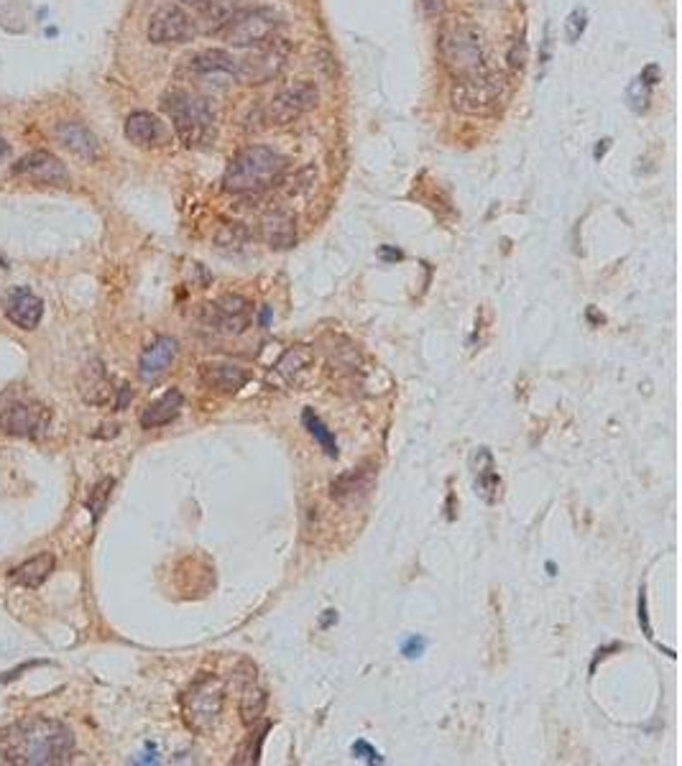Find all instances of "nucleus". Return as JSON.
<instances>
[{
  "instance_id": "32",
  "label": "nucleus",
  "mask_w": 682,
  "mask_h": 766,
  "mask_svg": "<svg viewBox=\"0 0 682 766\" xmlns=\"http://www.w3.org/2000/svg\"><path fill=\"white\" fill-rule=\"evenodd\" d=\"M652 92V85H647L641 77H637L634 82H632V88H629V103H632V108L637 110V112H644V110L649 108V95Z\"/></svg>"
},
{
  "instance_id": "20",
  "label": "nucleus",
  "mask_w": 682,
  "mask_h": 766,
  "mask_svg": "<svg viewBox=\"0 0 682 766\" xmlns=\"http://www.w3.org/2000/svg\"><path fill=\"white\" fill-rule=\"evenodd\" d=\"M176 351H179V345H176L174 337H169V335L156 337L154 343L141 352V360H138L141 378L149 381V383H154L156 378H161L176 358Z\"/></svg>"
},
{
  "instance_id": "2",
  "label": "nucleus",
  "mask_w": 682,
  "mask_h": 766,
  "mask_svg": "<svg viewBox=\"0 0 682 766\" xmlns=\"http://www.w3.org/2000/svg\"><path fill=\"white\" fill-rule=\"evenodd\" d=\"M289 159L271 146H248L238 151L222 176L225 192L233 195H259L276 187L286 174Z\"/></svg>"
},
{
  "instance_id": "5",
  "label": "nucleus",
  "mask_w": 682,
  "mask_h": 766,
  "mask_svg": "<svg viewBox=\"0 0 682 766\" xmlns=\"http://www.w3.org/2000/svg\"><path fill=\"white\" fill-rule=\"evenodd\" d=\"M440 54L453 77L470 74L485 66L484 34L468 21H450L440 31Z\"/></svg>"
},
{
  "instance_id": "16",
  "label": "nucleus",
  "mask_w": 682,
  "mask_h": 766,
  "mask_svg": "<svg viewBox=\"0 0 682 766\" xmlns=\"http://www.w3.org/2000/svg\"><path fill=\"white\" fill-rule=\"evenodd\" d=\"M126 138L138 149H159V146H167L169 131L154 112L138 110V112H131L126 120Z\"/></svg>"
},
{
  "instance_id": "38",
  "label": "nucleus",
  "mask_w": 682,
  "mask_h": 766,
  "mask_svg": "<svg viewBox=\"0 0 682 766\" xmlns=\"http://www.w3.org/2000/svg\"><path fill=\"white\" fill-rule=\"evenodd\" d=\"M419 5L427 16H442L447 11V0H419Z\"/></svg>"
},
{
  "instance_id": "4",
  "label": "nucleus",
  "mask_w": 682,
  "mask_h": 766,
  "mask_svg": "<svg viewBox=\"0 0 682 766\" xmlns=\"http://www.w3.org/2000/svg\"><path fill=\"white\" fill-rule=\"evenodd\" d=\"M507 97V77L504 72L481 66L470 74L455 77L450 89V105L470 118H488L504 105Z\"/></svg>"
},
{
  "instance_id": "7",
  "label": "nucleus",
  "mask_w": 682,
  "mask_h": 766,
  "mask_svg": "<svg viewBox=\"0 0 682 766\" xmlns=\"http://www.w3.org/2000/svg\"><path fill=\"white\" fill-rule=\"evenodd\" d=\"M320 100V92L317 88L307 82V80H299L289 88L279 89L264 108H261V120H264L268 128H286L291 123H297L302 115H307L309 110H314Z\"/></svg>"
},
{
  "instance_id": "31",
  "label": "nucleus",
  "mask_w": 682,
  "mask_h": 766,
  "mask_svg": "<svg viewBox=\"0 0 682 766\" xmlns=\"http://www.w3.org/2000/svg\"><path fill=\"white\" fill-rule=\"evenodd\" d=\"M266 731H268V723H264L261 733L256 736V744H253V736H248L245 748H241V754H238L236 764H256V762H259V754H261V744H264Z\"/></svg>"
},
{
  "instance_id": "29",
  "label": "nucleus",
  "mask_w": 682,
  "mask_h": 766,
  "mask_svg": "<svg viewBox=\"0 0 682 766\" xmlns=\"http://www.w3.org/2000/svg\"><path fill=\"white\" fill-rule=\"evenodd\" d=\"M302 422H305V427H307V432L312 435V437L320 442V447L325 450V455L328 458H337V442H335V437H332V432L325 427V422L320 419V416L314 414L312 409H305V414H302Z\"/></svg>"
},
{
  "instance_id": "24",
  "label": "nucleus",
  "mask_w": 682,
  "mask_h": 766,
  "mask_svg": "<svg viewBox=\"0 0 682 766\" xmlns=\"http://www.w3.org/2000/svg\"><path fill=\"white\" fill-rule=\"evenodd\" d=\"M54 565H57L54 554H51V552H42V554L26 560V562L19 565V568L11 569L8 577H11L13 585H21V588H39L42 583H46V577L54 572Z\"/></svg>"
},
{
  "instance_id": "43",
  "label": "nucleus",
  "mask_w": 682,
  "mask_h": 766,
  "mask_svg": "<svg viewBox=\"0 0 682 766\" xmlns=\"http://www.w3.org/2000/svg\"><path fill=\"white\" fill-rule=\"evenodd\" d=\"M268 320H271V309L266 306L264 312H261V325H268Z\"/></svg>"
},
{
  "instance_id": "6",
  "label": "nucleus",
  "mask_w": 682,
  "mask_h": 766,
  "mask_svg": "<svg viewBox=\"0 0 682 766\" xmlns=\"http://www.w3.org/2000/svg\"><path fill=\"white\" fill-rule=\"evenodd\" d=\"M225 705V685L213 675H205L182 698V716L190 731L195 733H210L222 716Z\"/></svg>"
},
{
  "instance_id": "30",
  "label": "nucleus",
  "mask_w": 682,
  "mask_h": 766,
  "mask_svg": "<svg viewBox=\"0 0 682 766\" xmlns=\"http://www.w3.org/2000/svg\"><path fill=\"white\" fill-rule=\"evenodd\" d=\"M112 485H115V481H112V478H105V481L97 483V485L92 488V493H89L88 508L92 511V522H95V524H97L103 508H105V504H108V496H111Z\"/></svg>"
},
{
  "instance_id": "15",
  "label": "nucleus",
  "mask_w": 682,
  "mask_h": 766,
  "mask_svg": "<svg viewBox=\"0 0 682 766\" xmlns=\"http://www.w3.org/2000/svg\"><path fill=\"white\" fill-rule=\"evenodd\" d=\"M13 172L28 176L34 182H42V184H54V187H62V184L69 182V172H66L65 164L49 151L26 153L21 161L13 166Z\"/></svg>"
},
{
  "instance_id": "33",
  "label": "nucleus",
  "mask_w": 682,
  "mask_h": 766,
  "mask_svg": "<svg viewBox=\"0 0 682 766\" xmlns=\"http://www.w3.org/2000/svg\"><path fill=\"white\" fill-rule=\"evenodd\" d=\"M527 42H524V36H519V39H514V44H511V49H508V57L507 62L508 66L514 69V72H522L524 66H527Z\"/></svg>"
},
{
  "instance_id": "17",
  "label": "nucleus",
  "mask_w": 682,
  "mask_h": 766,
  "mask_svg": "<svg viewBox=\"0 0 682 766\" xmlns=\"http://www.w3.org/2000/svg\"><path fill=\"white\" fill-rule=\"evenodd\" d=\"M261 241L274 251H286L297 245V218L289 210H268L259 222Z\"/></svg>"
},
{
  "instance_id": "10",
  "label": "nucleus",
  "mask_w": 682,
  "mask_h": 766,
  "mask_svg": "<svg viewBox=\"0 0 682 766\" xmlns=\"http://www.w3.org/2000/svg\"><path fill=\"white\" fill-rule=\"evenodd\" d=\"M51 412L34 398H11L0 406V429L11 437H44Z\"/></svg>"
},
{
  "instance_id": "27",
  "label": "nucleus",
  "mask_w": 682,
  "mask_h": 766,
  "mask_svg": "<svg viewBox=\"0 0 682 766\" xmlns=\"http://www.w3.org/2000/svg\"><path fill=\"white\" fill-rule=\"evenodd\" d=\"M266 692L259 687V682H248L241 687V721L245 725H256L261 721L266 710Z\"/></svg>"
},
{
  "instance_id": "40",
  "label": "nucleus",
  "mask_w": 682,
  "mask_h": 766,
  "mask_svg": "<svg viewBox=\"0 0 682 766\" xmlns=\"http://www.w3.org/2000/svg\"><path fill=\"white\" fill-rule=\"evenodd\" d=\"M332 621H337V613H335V611H325V618L320 621V626H322V629H328Z\"/></svg>"
},
{
  "instance_id": "26",
  "label": "nucleus",
  "mask_w": 682,
  "mask_h": 766,
  "mask_svg": "<svg viewBox=\"0 0 682 766\" xmlns=\"http://www.w3.org/2000/svg\"><path fill=\"white\" fill-rule=\"evenodd\" d=\"M253 241V233L248 225L243 222H222L221 230L215 233V243L221 251H228V253H243L248 251V245Z\"/></svg>"
},
{
  "instance_id": "28",
  "label": "nucleus",
  "mask_w": 682,
  "mask_h": 766,
  "mask_svg": "<svg viewBox=\"0 0 682 766\" xmlns=\"http://www.w3.org/2000/svg\"><path fill=\"white\" fill-rule=\"evenodd\" d=\"M312 351L309 348H305V345H297V348H291V351H286L284 355H282V360L276 363V375H282L284 381H294L297 375L302 371H307L309 366H312Z\"/></svg>"
},
{
  "instance_id": "13",
  "label": "nucleus",
  "mask_w": 682,
  "mask_h": 766,
  "mask_svg": "<svg viewBox=\"0 0 682 766\" xmlns=\"http://www.w3.org/2000/svg\"><path fill=\"white\" fill-rule=\"evenodd\" d=\"M236 57H230L225 49H205L195 54L190 62H187V69L190 74H195L202 82H210V85H228L236 80Z\"/></svg>"
},
{
  "instance_id": "12",
  "label": "nucleus",
  "mask_w": 682,
  "mask_h": 766,
  "mask_svg": "<svg viewBox=\"0 0 682 766\" xmlns=\"http://www.w3.org/2000/svg\"><path fill=\"white\" fill-rule=\"evenodd\" d=\"M195 36H198V21L182 5H161L149 21V42L151 44H187Z\"/></svg>"
},
{
  "instance_id": "9",
  "label": "nucleus",
  "mask_w": 682,
  "mask_h": 766,
  "mask_svg": "<svg viewBox=\"0 0 682 766\" xmlns=\"http://www.w3.org/2000/svg\"><path fill=\"white\" fill-rule=\"evenodd\" d=\"M251 302L241 294H225L215 305H202L198 312L199 329L210 335H241L251 325Z\"/></svg>"
},
{
  "instance_id": "1",
  "label": "nucleus",
  "mask_w": 682,
  "mask_h": 766,
  "mask_svg": "<svg viewBox=\"0 0 682 766\" xmlns=\"http://www.w3.org/2000/svg\"><path fill=\"white\" fill-rule=\"evenodd\" d=\"M74 751V733L62 721L31 716L0 731V762L13 766L66 764Z\"/></svg>"
},
{
  "instance_id": "21",
  "label": "nucleus",
  "mask_w": 682,
  "mask_h": 766,
  "mask_svg": "<svg viewBox=\"0 0 682 766\" xmlns=\"http://www.w3.org/2000/svg\"><path fill=\"white\" fill-rule=\"evenodd\" d=\"M199 378L207 389H215L222 394H236L248 383L251 373L236 363H202Z\"/></svg>"
},
{
  "instance_id": "8",
  "label": "nucleus",
  "mask_w": 682,
  "mask_h": 766,
  "mask_svg": "<svg viewBox=\"0 0 682 766\" xmlns=\"http://www.w3.org/2000/svg\"><path fill=\"white\" fill-rule=\"evenodd\" d=\"M279 28V16L271 8H245L233 13V19L222 28L225 42L236 49L261 46L274 39Z\"/></svg>"
},
{
  "instance_id": "14",
  "label": "nucleus",
  "mask_w": 682,
  "mask_h": 766,
  "mask_svg": "<svg viewBox=\"0 0 682 766\" xmlns=\"http://www.w3.org/2000/svg\"><path fill=\"white\" fill-rule=\"evenodd\" d=\"M3 312L16 328L36 329L42 322V314H44V302L28 286H16L5 294Z\"/></svg>"
},
{
  "instance_id": "22",
  "label": "nucleus",
  "mask_w": 682,
  "mask_h": 766,
  "mask_svg": "<svg viewBox=\"0 0 682 766\" xmlns=\"http://www.w3.org/2000/svg\"><path fill=\"white\" fill-rule=\"evenodd\" d=\"M470 462H473V485H476V493H478L488 506L499 504V499H501V478H499L493 455H491L485 447H481V450L473 455Z\"/></svg>"
},
{
  "instance_id": "11",
  "label": "nucleus",
  "mask_w": 682,
  "mask_h": 766,
  "mask_svg": "<svg viewBox=\"0 0 682 766\" xmlns=\"http://www.w3.org/2000/svg\"><path fill=\"white\" fill-rule=\"evenodd\" d=\"M289 59V46L282 42H266L253 46L248 57L236 62V80L243 85H266L284 72Z\"/></svg>"
},
{
  "instance_id": "23",
  "label": "nucleus",
  "mask_w": 682,
  "mask_h": 766,
  "mask_svg": "<svg viewBox=\"0 0 682 766\" xmlns=\"http://www.w3.org/2000/svg\"><path fill=\"white\" fill-rule=\"evenodd\" d=\"M184 406V396L179 389H169L164 396H159L156 401H151L143 414H141V427L143 429H156V427H164V424H172L179 412Z\"/></svg>"
},
{
  "instance_id": "34",
  "label": "nucleus",
  "mask_w": 682,
  "mask_h": 766,
  "mask_svg": "<svg viewBox=\"0 0 682 766\" xmlns=\"http://www.w3.org/2000/svg\"><path fill=\"white\" fill-rule=\"evenodd\" d=\"M585 26H588V13H585L583 8H575L570 13V19H568V39L577 42V39L583 36Z\"/></svg>"
},
{
  "instance_id": "18",
  "label": "nucleus",
  "mask_w": 682,
  "mask_h": 766,
  "mask_svg": "<svg viewBox=\"0 0 682 766\" xmlns=\"http://www.w3.org/2000/svg\"><path fill=\"white\" fill-rule=\"evenodd\" d=\"M374 483V468H353L330 483V496L337 504H358L371 493Z\"/></svg>"
},
{
  "instance_id": "36",
  "label": "nucleus",
  "mask_w": 682,
  "mask_h": 766,
  "mask_svg": "<svg viewBox=\"0 0 682 766\" xmlns=\"http://www.w3.org/2000/svg\"><path fill=\"white\" fill-rule=\"evenodd\" d=\"M427 649V641L422 638V636H412V638H407L404 641V646H401V654L409 659H417L422 652Z\"/></svg>"
},
{
  "instance_id": "42",
  "label": "nucleus",
  "mask_w": 682,
  "mask_h": 766,
  "mask_svg": "<svg viewBox=\"0 0 682 766\" xmlns=\"http://www.w3.org/2000/svg\"><path fill=\"white\" fill-rule=\"evenodd\" d=\"M8 151H11V149H8V143H5V138H3V135H0V161H3V159H8Z\"/></svg>"
},
{
  "instance_id": "37",
  "label": "nucleus",
  "mask_w": 682,
  "mask_h": 766,
  "mask_svg": "<svg viewBox=\"0 0 682 766\" xmlns=\"http://www.w3.org/2000/svg\"><path fill=\"white\" fill-rule=\"evenodd\" d=\"M639 623L644 629V636L649 641H655V634H652V626H649V613H647V592L639 591Z\"/></svg>"
},
{
  "instance_id": "19",
  "label": "nucleus",
  "mask_w": 682,
  "mask_h": 766,
  "mask_svg": "<svg viewBox=\"0 0 682 766\" xmlns=\"http://www.w3.org/2000/svg\"><path fill=\"white\" fill-rule=\"evenodd\" d=\"M57 138L62 141L66 151H72L77 159L82 161H97L100 159V143L95 138V133L89 131L85 123L80 120H65L57 126Z\"/></svg>"
},
{
  "instance_id": "35",
  "label": "nucleus",
  "mask_w": 682,
  "mask_h": 766,
  "mask_svg": "<svg viewBox=\"0 0 682 766\" xmlns=\"http://www.w3.org/2000/svg\"><path fill=\"white\" fill-rule=\"evenodd\" d=\"M353 756L360 759V762H366V764H384V756H381L368 741H363V739L353 744Z\"/></svg>"
},
{
  "instance_id": "39",
  "label": "nucleus",
  "mask_w": 682,
  "mask_h": 766,
  "mask_svg": "<svg viewBox=\"0 0 682 766\" xmlns=\"http://www.w3.org/2000/svg\"><path fill=\"white\" fill-rule=\"evenodd\" d=\"M131 389L128 386H120L118 389V398H115V409H126L128 406V401H131Z\"/></svg>"
},
{
  "instance_id": "3",
  "label": "nucleus",
  "mask_w": 682,
  "mask_h": 766,
  "mask_svg": "<svg viewBox=\"0 0 682 766\" xmlns=\"http://www.w3.org/2000/svg\"><path fill=\"white\" fill-rule=\"evenodd\" d=\"M161 108L169 115L176 138L187 149H205L215 143L218 120L205 97L184 92V89H172L161 97Z\"/></svg>"
},
{
  "instance_id": "41",
  "label": "nucleus",
  "mask_w": 682,
  "mask_h": 766,
  "mask_svg": "<svg viewBox=\"0 0 682 766\" xmlns=\"http://www.w3.org/2000/svg\"><path fill=\"white\" fill-rule=\"evenodd\" d=\"M381 256H384V259H389V261H399V259H401V253H399V251H389V248H381Z\"/></svg>"
},
{
  "instance_id": "25",
  "label": "nucleus",
  "mask_w": 682,
  "mask_h": 766,
  "mask_svg": "<svg viewBox=\"0 0 682 766\" xmlns=\"http://www.w3.org/2000/svg\"><path fill=\"white\" fill-rule=\"evenodd\" d=\"M82 396H85V401L88 404H95V406H103V404H111L112 401V389L111 381H108V373H105V368L100 366V363H95V366H89L88 373H85V378H82Z\"/></svg>"
}]
</instances>
